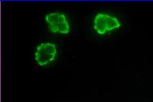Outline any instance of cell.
Returning <instances> with one entry per match:
<instances>
[{"mask_svg":"<svg viewBox=\"0 0 153 102\" xmlns=\"http://www.w3.org/2000/svg\"><path fill=\"white\" fill-rule=\"evenodd\" d=\"M120 21L116 17L108 14L99 13L94 20V29L99 34L102 35L108 32L120 28Z\"/></svg>","mask_w":153,"mask_h":102,"instance_id":"1","label":"cell"},{"mask_svg":"<svg viewBox=\"0 0 153 102\" xmlns=\"http://www.w3.org/2000/svg\"><path fill=\"white\" fill-rule=\"evenodd\" d=\"M45 21L51 32L63 34L70 33L69 23L64 14L59 12L49 13L46 15Z\"/></svg>","mask_w":153,"mask_h":102,"instance_id":"2","label":"cell"},{"mask_svg":"<svg viewBox=\"0 0 153 102\" xmlns=\"http://www.w3.org/2000/svg\"><path fill=\"white\" fill-rule=\"evenodd\" d=\"M57 54L55 44L45 43L40 44L36 48L35 59L38 65L44 66L54 61Z\"/></svg>","mask_w":153,"mask_h":102,"instance_id":"3","label":"cell"}]
</instances>
